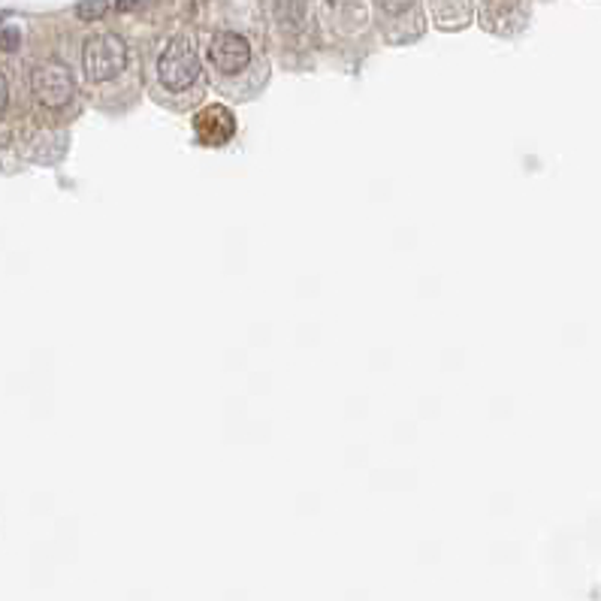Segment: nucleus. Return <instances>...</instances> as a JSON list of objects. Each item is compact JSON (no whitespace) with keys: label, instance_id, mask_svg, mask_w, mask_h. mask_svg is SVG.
I'll use <instances>...</instances> for the list:
<instances>
[{"label":"nucleus","instance_id":"1","mask_svg":"<svg viewBox=\"0 0 601 601\" xmlns=\"http://www.w3.org/2000/svg\"><path fill=\"white\" fill-rule=\"evenodd\" d=\"M82 67L88 82H110L115 76H122L127 67V46L115 34H98L85 42Z\"/></svg>","mask_w":601,"mask_h":601},{"label":"nucleus","instance_id":"2","mask_svg":"<svg viewBox=\"0 0 601 601\" xmlns=\"http://www.w3.org/2000/svg\"><path fill=\"white\" fill-rule=\"evenodd\" d=\"M157 79L167 91H188L200 79V57L194 42L188 37H176L157 57Z\"/></svg>","mask_w":601,"mask_h":601},{"label":"nucleus","instance_id":"3","mask_svg":"<svg viewBox=\"0 0 601 601\" xmlns=\"http://www.w3.org/2000/svg\"><path fill=\"white\" fill-rule=\"evenodd\" d=\"M30 88H34V98L40 100L42 106H52V110L67 106L76 94L71 67L61 64V61H46L30 73Z\"/></svg>","mask_w":601,"mask_h":601},{"label":"nucleus","instance_id":"4","mask_svg":"<svg viewBox=\"0 0 601 601\" xmlns=\"http://www.w3.org/2000/svg\"><path fill=\"white\" fill-rule=\"evenodd\" d=\"M209 64L221 76H239L252 64V42L236 30H221L209 42Z\"/></svg>","mask_w":601,"mask_h":601},{"label":"nucleus","instance_id":"5","mask_svg":"<svg viewBox=\"0 0 601 601\" xmlns=\"http://www.w3.org/2000/svg\"><path fill=\"white\" fill-rule=\"evenodd\" d=\"M194 130L196 140L203 142V145H225L236 133V118L225 106H206L194 118Z\"/></svg>","mask_w":601,"mask_h":601},{"label":"nucleus","instance_id":"6","mask_svg":"<svg viewBox=\"0 0 601 601\" xmlns=\"http://www.w3.org/2000/svg\"><path fill=\"white\" fill-rule=\"evenodd\" d=\"M106 10H110V0H79L76 15H79L82 22H94V18H103Z\"/></svg>","mask_w":601,"mask_h":601},{"label":"nucleus","instance_id":"7","mask_svg":"<svg viewBox=\"0 0 601 601\" xmlns=\"http://www.w3.org/2000/svg\"><path fill=\"white\" fill-rule=\"evenodd\" d=\"M18 40H22V30L15 28L13 22H7V25H3V49H7V52H15V49H18Z\"/></svg>","mask_w":601,"mask_h":601},{"label":"nucleus","instance_id":"8","mask_svg":"<svg viewBox=\"0 0 601 601\" xmlns=\"http://www.w3.org/2000/svg\"><path fill=\"white\" fill-rule=\"evenodd\" d=\"M378 3H381V7H384L387 13H402V10H408V7H411L414 0H378Z\"/></svg>","mask_w":601,"mask_h":601},{"label":"nucleus","instance_id":"9","mask_svg":"<svg viewBox=\"0 0 601 601\" xmlns=\"http://www.w3.org/2000/svg\"><path fill=\"white\" fill-rule=\"evenodd\" d=\"M145 0H115V7H118V13H130V10H137L142 7Z\"/></svg>","mask_w":601,"mask_h":601}]
</instances>
